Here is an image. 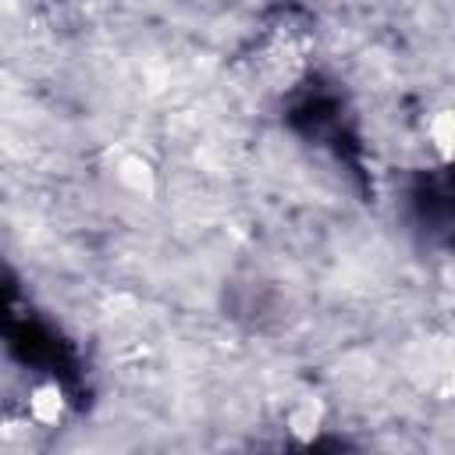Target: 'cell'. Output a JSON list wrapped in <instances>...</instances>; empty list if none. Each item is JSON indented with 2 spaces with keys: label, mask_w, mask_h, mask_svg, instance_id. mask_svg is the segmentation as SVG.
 Returning <instances> with one entry per match:
<instances>
[{
  "label": "cell",
  "mask_w": 455,
  "mask_h": 455,
  "mask_svg": "<svg viewBox=\"0 0 455 455\" xmlns=\"http://www.w3.org/2000/svg\"><path fill=\"white\" fill-rule=\"evenodd\" d=\"M117 181L139 196H153V188H156V174H153L149 160H142V156H121L117 160Z\"/></svg>",
  "instance_id": "obj_1"
},
{
  "label": "cell",
  "mask_w": 455,
  "mask_h": 455,
  "mask_svg": "<svg viewBox=\"0 0 455 455\" xmlns=\"http://www.w3.org/2000/svg\"><path fill=\"white\" fill-rule=\"evenodd\" d=\"M320 402H313V398H302L291 412H288V430L299 437V441H313L316 437V430H320Z\"/></svg>",
  "instance_id": "obj_2"
},
{
  "label": "cell",
  "mask_w": 455,
  "mask_h": 455,
  "mask_svg": "<svg viewBox=\"0 0 455 455\" xmlns=\"http://www.w3.org/2000/svg\"><path fill=\"white\" fill-rule=\"evenodd\" d=\"M28 409H32V416H36L39 423H57V416H60V409H64L60 387H57V384H46V387L32 391V402H28Z\"/></svg>",
  "instance_id": "obj_3"
},
{
  "label": "cell",
  "mask_w": 455,
  "mask_h": 455,
  "mask_svg": "<svg viewBox=\"0 0 455 455\" xmlns=\"http://www.w3.org/2000/svg\"><path fill=\"white\" fill-rule=\"evenodd\" d=\"M427 132H430V142L437 146L441 160H448V156H451V142H455V114H451V110H437V114L430 117Z\"/></svg>",
  "instance_id": "obj_4"
}]
</instances>
